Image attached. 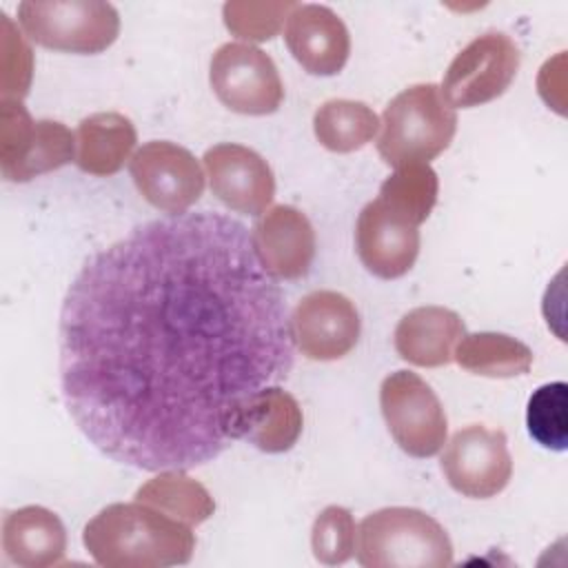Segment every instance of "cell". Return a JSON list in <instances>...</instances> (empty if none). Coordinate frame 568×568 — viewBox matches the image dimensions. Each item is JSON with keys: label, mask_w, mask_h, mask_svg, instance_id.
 <instances>
[{"label": "cell", "mask_w": 568, "mask_h": 568, "mask_svg": "<svg viewBox=\"0 0 568 568\" xmlns=\"http://www.w3.org/2000/svg\"><path fill=\"white\" fill-rule=\"evenodd\" d=\"M295 364L286 297L235 217L131 229L84 260L60 311V386L82 435L140 468H193L235 439L240 408Z\"/></svg>", "instance_id": "cell-1"}, {"label": "cell", "mask_w": 568, "mask_h": 568, "mask_svg": "<svg viewBox=\"0 0 568 568\" xmlns=\"http://www.w3.org/2000/svg\"><path fill=\"white\" fill-rule=\"evenodd\" d=\"M87 552L106 568H164L189 564L195 550L191 526L142 504H109L82 532Z\"/></svg>", "instance_id": "cell-2"}, {"label": "cell", "mask_w": 568, "mask_h": 568, "mask_svg": "<svg viewBox=\"0 0 568 568\" xmlns=\"http://www.w3.org/2000/svg\"><path fill=\"white\" fill-rule=\"evenodd\" d=\"M355 555L364 568H446L453 564V544L428 513L390 506L359 521Z\"/></svg>", "instance_id": "cell-3"}, {"label": "cell", "mask_w": 568, "mask_h": 568, "mask_svg": "<svg viewBox=\"0 0 568 568\" xmlns=\"http://www.w3.org/2000/svg\"><path fill=\"white\" fill-rule=\"evenodd\" d=\"M377 153L388 166L428 164L444 153L457 131V113L433 82L399 91L384 109Z\"/></svg>", "instance_id": "cell-4"}, {"label": "cell", "mask_w": 568, "mask_h": 568, "mask_svg": "<svg viewBox=\"0 0 568 568\" xmlns=\"http://www.w3.org/2000/svg\"><path fill=\"white\" fill-rule=\"evenodd\" d=\"M18 22L36 44L80 55L109 49L120 33L118 9L100 0H24Z\"/></svg>", "instance_id": "cell-5"}, {"label": "cell", "mask_w": 568, "mask_h": 568, "mask_svg": "<svg viewBox=\"0 0 568 568\" xmlns=\"http://www.w3.org/2000/svg\"><path fill=\"white\" fill-rule=\"evenodd\" d=\"M379 408L395 444L410 457L437 455L448 435L446 410L435 390L410 371L382 379Z\"/></svg>", "instance_id": "cell-6"}, {"label": "cell", "mask_w": 568, "mask_h": 568, "mask_svg": "<svg viewBox=\"0 0 568 568\" xmlns=\"http://www.w3.org/2000/svg\"><path fill=\"white\" fill-rule=\"evenodd\" d=\"M519 47L501 31L470 40L448 64L442 95L453 109H473L506 93L519 71Z\"/></svg>", "instance_id": "cell-7"}, {"label": "cell", "mask_w": 568, "mask_h": 568, "mask_svg": "<svg viewBox=\"0 0 568 568\" xmlns=\"http://www.w3.org/2000/svg\"><path fill=\"white\" fill-rule=\"evenodd\" d=\"M209 82L215 98L242 115L275 113L284 100V84L273 58L248 42L217 47L211 58Z\"/></svg>", "instance_id": "cell-8"}, {"label": "cell", "mask_w": 568, "mask_h": 568, "mask_svg": "<svg viewBox=\"0 0 568 568\" xmlns=\"http://www.w3.org/2000/svg\"><path fill=\"white\" fill-rule=\"evenodd\" d=\"M439 468L448 486L470 499L499 495L513 477V457L506 433L470 424L459 428L444 446Z\"/></svg>", "instance_id": "cell-9"}, {"label": "cell", "mask_w": 568, "mask_h": 568, "mask_svg": "<svg viewBox=\"0 0 568 568\" xmlns=\"http://www.w3.org/2000/svg\"><path fill=\"white\" fill-rule=\"evenodd\" d=\"M138 193L158 211L186 213L204 193V171L195 155L169 140L142 144L129 160Z\"/></svg>", "instance_id": "cell-10"}, {"label": "cell", "mask_w": 568, "mask_h": 568, "mask_svg": "<svg viewBox=\"0 0 568 568\" xmlns=\"http://www.w3.org/2000/svg\"><path fill=\"white\" fill-rule=\"evenodd\" d=\"M293 342L300 353L315 362H333L348 355L362 333L355 304L337 291L304 295L291 315Z\"/></svg>", "instance_id": "cell-11"}, {"label": "cell", "mask_w": 568, "mask_h": 568, "mask_svg": "<svg viewBox=\"0 0 568 568\" xmlns=\"http://www.w3.org/2000/svg\"><path fill=\"white\" fill-rule=\"evenodd\" d=\"M213 195L235 213L260 217L275 197V175L253 149L222 142L202 155Z\"/></svg>", "instance_id": "cell-12"}, {"label": "cell", "mask_w": 568, "mask_h": 568, "mask_svg": "<svg viewBox=\"0 0 568 568\" xmlns=\"http://www.w3.org/2000/svg\"><path fill=\"white\" fill-rule=\"evenodd\" d=\"M355 248L368 273L382 280H397L417 260L419 226L377 197L359 211Z\"/></svg>", "instance_id": "cell-13"}, {"label": "cell", "mask_w": 568, "mask_h": 568, "mask_svg": "<svg viewBox=\"0 0 568 568\" xmlns=\"http://www.w3.org/2000/svg\"><path fill=\"white\" fill-rule=\"evenodd\" d=\"M257 262L273 280H300L315 257V231L308 217L291 206L266 209L251 229Z\"/></svg>", "instance_id": "cell-14"}, {"label": "cell", "mask_w": 568, "mask_h": 568, "mask_svg": "<svg viewBox=\"0 0 568 568\" xmlns=\"http://www.w3.org/2000/svg\"><path fill=\"white\" fill-rule=\"evenodd\" d=\"M284 40L291 55L311 75H335L351 53L344 20L326 4H295L286 18Z\"/></svg>", "instance_id": "cell-15"}, {"label": "cell", "mask_w": 568, "mask_h": 568, "mask_svg": "<svg viewBox=\"0 0 568 568\" xmlns=\"http://www.w3.org/2000/svg\"><path fill=\"white\" fill-rule=\"evenodd\" d=\"M304 428V415L297 399L280 384L257 390L237 413L235 439H246L262 453L291 450Z\"/></svg>", "instance_id": "cell-16"}, {"label": "cell", "mask_w": 568, "mask_h": 568, "mask_svg": "<svg viewBox=\"0 0 568 568\" xmlns=\"http://www.w3.org/2000/svg\"><path fill=\"white\" fill-rule=\"evenodd\" d=\"M466 335L462 317L444 306H417L395 326V351L408 364L437 368L453 362L455 346Z\"/></svg>", "instance_id": "cell-17"}, {"label": "cell", "mask_w": 568, "mask_h": 568, "mask_svg": "<svg viewBox=\"0 0 568 568\" xmlns=\"http://www.w3.org/2000/svg\"><path fill=\"white\" fill-rule=\"evenodd\" d=\"M2 550L22 568H49L64 559L67 530L55 513L44 506L11 510L2 521Z\"/></svg>", "instance_id": "cell-18"}, {"label": "cell", "mask_w": 568, "mask_h": 568, "mask_svg": "<svg viewBox=\"0 0 568 568\" xmlns=\"http://www.w3.org/2000/svg\"><path fill=\"white\" fill-rule=\"evenodd\" d=\"M138 133L133 122L118 111L87 115L75 131V164L80 171L106 178L118 173L135 149Z\"/></svg>", "instance_id": "cell-19"}, {"label": "cell", "mask_w": 568, "mask_h": 568, "mask_svg": "<svg viewBox=\"0 0 568 568\" xmlns=\"http://www.w3.org/2000/svg\"><path fill=\"white\" fill-rule=\"evenodd\" d=\"M453 359L468 373L481 377H517L532 366V351L506 333H468L455 346Z\"/></svg>", "instance_id": "cell-20"}, {"label": "cell", "mask_w": 568, "mask_h": 568, "mask_svg": "<svg viewBox=\"0 0 568 568\" xmlns=\"http://www.w3.org/2000/svg\"><path fill=\"white\" fill-rule=\"evenodd\" d=\"M135 499L189 526H197L215 513L211 493L180 468L160 470L135 490Z\"/></svg>", "instance_id": "cell-21"}, {"label": "cell", "mask_w": 568, "mask_h": 568, "mask_svg": "<svg viewBox=\"0 0 568 568\" xmlns=\"http://www.w3.org/2000/svg\"><path fill=\"white\" fill-rule=\"evenodd\" d=\"M379 129L377 113L359 100H328L313 115L317 142L333 153H353L366 146Z\"/></svg>", "instance_id": "cell-22"}, {"label": "cell", "mask_w": 568, "mask_h": 568, "mask_svg": "<svg viewBox=\"0 0 568 568\" xmlns=\"http://www.w3.org/2000/svg\"><path fill=\"white\" fill-rule=\"evenodd\" d=\"M437 193L439 178L424 162L397 166L395 173L388 175L379 186V200L413 220L417 226L430 215L437 202Z\"/></svg>", "instance_id": "cell-23"}, {"label": "cell", "mask_w": 568, "mask_h": 568, "mask_svg": "<svg viewBox=\"0 0 568 568\" xmlns=\"http://www.w3.org/2000/svg\"><path fill=\"white\" fill-rule=\"evenodd\" d=\"M526 426L530 437L550 450L568 446V384L550 382L539 386L526 408Z\"/></svg>", "instance_id": "cell-24"}, {"label": "cell", "mask_w": 568, "mask_h": 568, "mask_svg": "<svg viewBox=\"0 0 568 568\" xmlns=\"http://www.w3.org/2000/svg\"><path fill=\"white\" fill-rule=\"evenodd\" d=\"M297 2L291 0H229L222 7V18L226 29L251 42H266L273 40L282 27L288 13L295 9Z\"/></svg>", "instance_id": "cell-25"}, {"label": "cell", "mask_w": 568, "mask_h": 568, "mask_svg": "<svg viewBox=\"0 0 568 568\" xmlns=\"http://www.w3.org/2000/svg\"><path fill=\"white\" fill-rule=\"evenodd\" d=\"M75 135L58 120H36L31 149L13 173L11 182H29L42 173L55 171L71 160L75 162Z\"/></svg>", "instance_id": "cell-26"}, {"label": "cell", "mask_w": 568, "mask_h": 568, "mask_svg": "<svg viewBox=\"0 0 568 568\" xmlns=\"http://www.w3.org/2000/svg\"><path fill=\"white\" fill-rule=\"evenodd\" d=\"M311 548L320 564L339 566L355 552V519L344 506H326L313 521Z\"/></svg>", "instance_id": "cell-27"}, {"label": "cell", "mask_w": 568, "mask_h": 568, "mask_svg": "<svg viewBox=\"0 0 568 568\" xmlns=\"http://www.w3.org/2000/svg\"><path fill=\"white\" fill-rule=\"evenodd\" d=\"M36 120L20 100H2L0 104V169L11 182L13 173L24 162L33 142Z\"/></svg>", "instance_id": "cell-28"}, {"label": "cell", "mask_w": 568, "mask_h": 568, "mask_svg": "<svg viewBox=\"0 0 568 568\" xmlns=\"http://www.w3.org/2000/svg\"><path fill=\"white\" fill-rule=\"evenodd\" d=\"M2 20V100H22L31 87L33 53L7 13Z\"/></svg>", "instance_id": "cell-29"}]
</instances>
